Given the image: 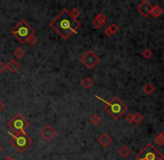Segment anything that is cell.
<instances>
[{
    "instance_id": "15",
    "label": "cell",
    "mask_w": 164,
    "mask_h": 160,
    "mask_svg": "<svg viewBox=\"0 0 164 160\" xmlns=\"http://www.w3.org/2000/svg\"><path fill=\"white\" fill-rule=\"evenodd\" d=\"M81 85L83 86L84 88L89 90V88L92 87V85H93V81H92L90 77H84V79L81 81Z\"/></svg>"
},
{
    "instance_id": "14",
    "label": "cell",
    "mask_w": 164,
    "mask_h": 160,
    "mask_svg": "<svg viewBox=\"0 0 164 160\" xmlns=\"http://www.w3.org/2000/svg\"><path fill=\"white\" fill-rule=\"evenodd\" d=\"M118 154L120 156V157H123V158L129 157V154H131V149H129L127 146H122V147L119 148Z\"/></svg>"
},
{
    "instance_id": "5",
    "label": "cell",
    "mask_w": 164,
    "mask_h": 160,
    "mask_svg": "<svg viewBox=\"0 0 164 160\" xmlns=\"http://www.w3.org/2000/svg\"><path fill=\"white\" fill-rule=\"evenodd\" d=\"M135 160H164V157L154 147V144L148 143L138 152L137 156L135 157Z\"/></svg>"
},
{
    "instance_id": "25",
    "label": "cell",
    "mask_w": 164,
    "mask_h": 160,
    "mask_svg": "<svg viewBox=\"0 0 164 160\" xmlns=\"http://www.w3.org/2000/svg\"><path fill=\"white\" fill-rule=\"evenodd\" d=\"M133 119H134V114H131V113H128V114H126V117H125V120H126V122H128V123H131V122H133Z\"/></svg>"
},
{
    "instance_id": "18",
    "label": "cell",
    "mask_w": 164,
    "mask_h": 160,
    "mask_svg": "<svg viewBox=\"0 0 164 160\" xmlns=\"http://www.w3.org/2000/svg\"><path fill=\"white\" fill-rule=\"evenodd\" d=\"M143 90H144V93H146V94H152L154 92V86L148 83V84H146L143 87Z\"/></svg>"
},
{
    "instance_id": "12",
    "label": "cell",
    "mask_w": 164,
    "mask_h": 160,
    "mask_svg": "<svg viewBox=\"0 0 164 160\" xmlns=\"http://www.w3.org/2000/svg\"><path fill=\"white\" fill-rule=\"evenodd\" d=\"M18 69H19V64H18L16 61H14V59L9 61V62H8V64L6 65V69H8V71H9V72H11V73L16 72Z\"/></svg>"
},
{
    "instance_id": "13",
    "label": "cell",
    "mask_w": 164,
    "mask_h": 160,
    "mask_svg": "<svg viewBox=\"0 0 164 160\" xmlns=\"http://www.w3.org/2000/svg\"><path fill=\"white\" fill-rule=\"evenodd\" d=\"M162 13H163V9H162V7L161 6H154V7H152L150 15H152L154 18H158V17L161 16Z\"/></svg>"
},
{
    "instance_id": "7",
    "label": "cell",
    "mask_w": 164,
    "mask_h": 160,
    "mask_svg": "<svg viewBox=\"0 0 164 160\" xmlns=\"http://www.w3.org/2000/svg\"><path fill=\"white\" fill-rule=\"evenodd\" d=\"M80 61H81V63L87 67V69H91L100 62V58H99L98 56L96 55L92 50H88V52L84 53V54L81 56V59H80Z\"/></svg>"
},
{
    "instance_id": "21",
    "label": "cell",
    "mask_w": 164,
    "mask_h": 160,
    "mask_svg": "<svg viewBox=\"0 0 164 160\" xmlns=\"http://www.w3.org/2000/svg\"><path fill=\"white\" fill-rule=\"evenodd\" d=\"M14 55L16 56L17 58H21V57H24V55H25V52H24L21 48H17L15 52H14Z\"/></svg>"
},
{
    "instance_id": "2",
    "label": "cell",
    "mask_w": 164,
    "mask_h": 160,
    "mask_svg": "<svg viewBox=\"0 0 164 160\" xmlns=\"http://www.w3.org/2000/svg\"><path fill=\"white\" fill-rule=\"evenodd\" d=\"M96 98L99 99L100 101L105 103L106 112H107V113H108V114L110 115L114 120H117L119 117H122L125 112L127 111V106H126V104H125L120 99L117 98V96H115V98L112 99L110 102L105 101V100L100 98L99 95H96Z\"/></svg>"
},
{
    "instance_id": "19",
    "label": "cell",
    "mask_w": 164,
    "mask_h": 160,
    "mask_svg": "<svg viewBox=\"0 0 164 160\" xmlns=\"http://www.w3.org/2000/svg\"><path fill=\"white\" fill-rule=\"evenodd\" d=\"M90 122H91L93 125H98V124L100 123V117L97 114H92L91 117H90Z\"/></svg>"
},
{
    "instance_id": "26",
    "label": "cell",
    "mask_w": 164,
    "mask_h": 160,
    "mask_svg": "<svg viewBox=\"0 0 164 160\" xmlns=\"http://www.w3.org/2000/svg\"><path fill=\"white\" fill-rule=\"evenodd\" d=\"M5 71H6V65H5L3 63L0 62V74H1V73H3Z\"/></svg>"
},
{
    "instance_id": "10",
    "label": "cell",
    "mask_w": 164,
    "mask_h": 160,
    "mask_svg": "<svg viewBox=\"0 0 164 160\" xmlns=\"http://www.w3.org/2000/svg\"><path fill=\"white\" fill-rule=\"evenodd\" d=\"M106 23H107V18H106V16L103 13H100L96 16L95 19L92 20V26L95 27L96 29H100V28H102V27L105 26Z\"/></svg>"
},
{
    "instance_id": "9",
    "label": "cell",
    "mask_w": 164,
    "mask_h": 160,
    "mask_svg": "<svg viewBox=\"0 0 164 160\" xmlns=\"http://www.w3.org/2000/svg\"><path fill=\"white\" fill-rule=\"evenodd\" d=\"M152 5L148 2L147 0H143L141 2V5L137 7V10L138 13H141L142 16L144 17H148L150 16V13H151V9H152Z\"/></svg>"
},
{
    "instance_id": "3",
    "label": "cell",
    "mask_w": 164,
    "mask_h": 160,
    "mask_svg": "<svg viewBox=\"0 0 164 160\" xmlns=\"http://www.w3.org/2000/svg\"><path fill=\"white\" fill-rule=\"evenodd\" d=\"M11 34L19 40L21 44H25L28 37L35 35V29L27 23L26 20H20L16 26L11 29Z\"/></svg>"
},
{
    "instance_id": "24",
    "label": "cell",
    "mask_w": 164,
    "mask_h": 160,
    "mask_svg": "<svg viewBox=\"0 0 164 160\" xmlns=\"http://www.w3.org/2000/svg\"><path fill=\"white\" fill-rule=\"evenodd\" d=\"M109 29H110V32H111V34L114 35V34H116L117 32H118V26L116 25V24H111L110 26L108 27Z\"/></svg>"
},
{
    "instance_id": "17",
    "label": "cell",
    "mask_w": 164,
    "mask_h": 160,
    "mask_svg": "<svg viewBox=\"0 0 164 160\" xmlns=\"http://www.w3.org/2000/svg\"><path fill=\"white\" fill-rule=\"evenodd\" d=\"M143 121H144V117H143L141 113H136V114H134L133 122H134L135 124H139V123H142Z\"/></svg>"
},
{
    "instance_id": "6",
    "label": "cell",
    "mask_w": 164,
    "mask_h": 160,
    "mask_svg": "<svg viewBox=\"0 0 164 160\" xmlns=\"http://www.w3.org/2000/svg\"><path fill=\"white\" fill-rule=\"evenodd\" d=\"M7 125H8V128H9L10 130H13V132L15 134H20V133H25V130L29 128L30 124L20 113H17L8 122Z\"/></svg>"
},
{
    "instance_id": "16",
    "label": "cell",
    "mask_w": 164,
    "mask_h": 160,
    "mask_svg": "<svg viewBox=\"0 0 164 160\" xmlns=\"http://www.w3.org/2000/svg\"><path fill=\"white\" fill-rule=\"evenodd\" d=\"M69 13L73 17V18H76V19H78V17L81 15V10H80L79 8L74 7V8H72V9H71V11H69Z\"/></svg>"
},
{
    "instance_id": "4",
    "label": "cell",
    "mask_w": 164,
    "mask_h": 160,
    "mask_svg": "<svg viewBox=\"0 0 164 160\" xmlns=\"http://www.w3.org/2000/svg\"><path fill=\"white\" fill-rule=\"evenodd\" d=\"M8 134L10 136V143L11 146L16 148L17 150L23 152L26 149L30 147V144L33 143V139L27 136L26 133H20V134H15L14 132H8Z\"/></svg>"
},
{
    "instance_id": "11",
    "label": "cell",
    "mask_w": 164,
    "mask_h": 160,
    "mask_svg": "<svg viewBox=\"0 0 164 160\" xmlns=\"http://www.w3.org/2000/svg\"><path fill=\"white\" fill-rule=\"evenodd\" d=\"M98 142L100 143V146L103 148H107L110 146V143L112 142V139L109 137V134L107 133H102L98 139Z\"/></svg>"
},
{
    "instance_id": "1",
    "label": "cell",
    "mask_w": 164,
    "mask_h": 160,
    "mask_svg": "<svg viewBox=\"0 0 164 160\" xmlns=\"http://www.w3.org/2000/svg\"><path fill=\"white\" fill-rule=\"evenodd\" d=\"M80 21L76 18H73L66 9H63L54 19L49 23V26L62 37L63 39H68L72 34L78 33L80 27Z\"/></svg>"
},
{
    "instance_id": "8",
    "label": "cell",
    "mask_w": 164,
    "mask_h": 160,
    "mask_svg": "<svg viewBox=\"0 0 164 160\" xmlns=\"http://www.w3.org/2000/svg\"><path fill=\"white\" fill-rule=\"evenodd\" d=\"M40 133H41V136H42L43 139L49 142V141H51L53 138L56 136V131L54 130L49 124H45V125L41 129Z\"/></svg>"
},
{
    "instance_id": "29",
    "label": "cell",
    "mask_w": 164,
    "mask_h": 160,
    "mask_svg": "<svg viewBox=\"0 0 164 160\" xmlns=\"http://www.w3.org/2000/svg\"><path fill=\"white\" fill-rule=\"evenodd\" d=\"M0 152H1V146H0Z\"/></svg>"
},
{
    "instance_id": "27",
    "label": "cell",
    "mask_w": 164,
    "mask_h": 160,
    "mask_svg": "<svg viewBox=\"0 0 164 160\" xmlns=\"http://www.w3.org/2000/svg\"><path fill=\"white\" fill-rule=\"evenodd\" d=\"M5 109H6V105L3 104V102L0 101V113L2 111H5Z\"/></svg>"
},
{
    "instance_id": "20",
    "label": "cell",
    "mask_w": 164,
    "mask_h": 160,
    "mask_svg": "<svg viewBox=\"0 0 164 160\" xmlns=\"http://www.w3.org/2000/svg\"><path fill=\"white\" fill-rule=\"evenodd\" d=\"M163 139H164L163 132H161V133L158 134V137H156V138L154 139V142H155L156 144H158V146H162V144L164 143V140H163Z\"/></svg>"
},
{
    "instance_id": "22",
    "label": "cell",
    "mask_w": 164,
    "mask_h": 160,
    "mask_svg": "<svg viewBox=\"0 0 164 160\" xmlns=\"http://www.w3.org/2000/svg\"><path fill=\"white\" fill-rule=\"evenodd\" d=\"M26 43H28L29 45H32V46H34L35 44L37 43V38L35 37V35H33V36H30V37H28V39L26 40Z\"/></svg>"
},
{
    "instance_id": "23",
    "label": "cell",
    "mask_w": 164,
    "mask_h": 160,
    "mask_svg": "<svg viewBox=\"0 0 164 160\" xmlns=\"http://www.w3.org/2000/svg\"><path fill=\"white\" fill-rule=\"evenodd\" d=\"M142 54H143V56H144V58H151L152 57V55H153V54H152V52L151 50H150V49H144V50H143V53H142Z\"/></svg>"
},
{
    "instance_id": "28",
    "label": "cell",
    "mask_w": 164,
    "mask_h": 160,
    "mask_svg": "<svg viewBox=\"0 0 164 160\" xmlns=\"http://www.w3.org/2000/svg\"><path fill=\"white\" fill-rule=\"evenodd\" d=\"M3 160H15V159H14L13 157H7V158H5Z\"/></svg>"
}]
</instances>
